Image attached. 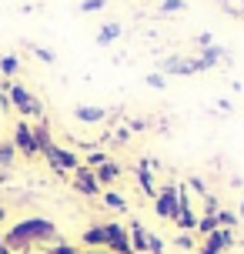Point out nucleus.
I'll return each instance as SVG.
<instances>
[{
  "label": "nucleus",
  "instance_id": "nucleus-1",
  "mask_svg": "<svg viewBox=\"0 0 244 254\" xmlns=\"http://www.w3.org/2000/svg\"><path fill=\"white\" fill-rule=\"evenodd\" d=\"M44 241H57V224L47 221V217H24L3 234V244L10 248V254L30 251L34 244H44Z\"/></svg>",
  "mask_w": 244,
  "mask_h": 254
},
{
  "label": "nucleus",
  "instance_id": "nucleus-2",
  "mask_svg": "<svg viewBox=\"0 0 244 254\" xmlns=\"http://www.w3.org/2000/svg\"><path fill=\"white\" fill-rule=\"evenodd\" d=\"M7 97H10V107H13V111H20L24 117H37V121H44V101H40L37 94H30L24 84L10 80V87H7Z\"/></svg>",
  "mask_w": 244,
  "mask_h": 254
},
{
  "label": "nucleus",
  "instance_id": "nucleus-3",
  "mask_svg": "<svg viewBox=\"0 0 244 254\" xmlns=\"http://www.w3.org/2000/svg\"><path fill=\"white\" fill-rule=\"evenodd\" d=\"M154 211H157V217H164V221H178V214H181V188H174V184L157 188Z\"/></svg>",
  "mask_w": 244,
  "mask_h": 254
},
{
  "label": "nucleus",
  "instance_id": "nucleus-4",
  "mask_svg": "<svg viewBox=\"0 0 244 254\" xmlns=\"http://www.w3.org/2000/svg\"><path fill=\"white\" fill-rule=\"evenodd\" d=\"M44 157H47V164H51L54 171H57V174H67V171L74 174V171L80 167L77 154H74V151H67V147H61V144H51V147L44 151Z\"/></svg>",
  "mask_w": 244,
  "mask_h": 254
},
{
  "label": "nucleus",
  "instance_id": "nucleus-5",
  "mask_svg": "<svg viewBox=\"0 0 244 254\" xmlns=\"http://www.w3.org/2000/svg\"><path fill=\"white\" fill-rule=\"evenodd\" d=\"M107 228V251L111 254H134V248H130V234L124 224H117V221H111V224H104Z\"/></svg>",
  "mask_w": 244,
  "mask_h": 254
},
{
  "label": "nucleus",
  "instance_id": "nucleus-6",
  "mask_svg": "<svg viewBox=\"0 0 244 254\" xmlns=\"http://www.w3.org/2000/svg\"><path fill=\"white\" fill-rule=\"evenodd\" d=\"M10 144H13L20 154H24V157H37V154H40V151H37V140H34V127L27 124V121H17Z\"/></svg>",
  "mask_w": 244,
  "mask_h": 254
},
{
  "label": "nucleus",
  "instance_id": "nucleus-7",
  "mask_svg": "<svg viewBox=\"0 0 244 254\" xmlns=\"http://www.w3.org/2000/svg\"><path fill=\"white\" fill-rule=\"evenodd\" d=\"M74 190H77V194H84V197H97V194H104V188L97 184V178H94V171H90V167H84V164L74 171Z\"/></svg>",
  "mask_w": 244,
  "mask_h": 254
},
{
  "label": "nucleus",
  "instance_id": "nucleus-8",
  "mask_svg": "<svg viewBox=\"0 0 244 254\" xmlns=\"http://www.w3.org/2000/svg\"><path fill=\"white\" fill-rule=\"evenodd\" d=\"M228 248H234V231L218 228L211 238H204V244H201V251H197V254H224Z\"/></svg>",
  "mask_w": 244,
  "mask_h": 254
},
{
  "label": "nucleus",
  "instance_id": "nucleus-9",
  "mask_svg": "<svg viewBox=\"0 0 244 254\" xmlns=\"http://www.w3.org/2000/svg\"><path fill=\"white\" fill-rule=\"evenodd\" d=\"M127 234H130V248H134V254H147V241H151V231L144 228L141 221H130Z\"/></svg>",
  "mask_w": 244,
  "mask_h": 254
},
{
  "label": "nucleus",
  "instance_id": "nucleus-10",
  "mask_svg": "<svg viewBox=\"0 0 244 254\" xmlns=\"http://www.w3.org/2000/svg\"><path fill=\"white\" fill-rule=\"evenodd\" d=\"M74 117H77L80 124H101V121H107V111L104 107H94V104H77L74 107Z\"/></svg>",
  "mask_w": 244,
  "mask_h": 254
},
{
  "label": "nucleus",
  "instance_id": "nucleus-11",
  "mask_svg": "<svg viewBox=\"0 0 244 254\" xmlns=\"http://www.w3.org/2000/svg\"><path fill=\"white\" fill-rule=\"evenodd\" d=\"M161 74H164V77H167V74H181V77H187V74H194V64L174 54V57H164V61H161Z\"/></svg>",
  "mask_w": 244,
  "mask_h": 254
},
{
  "label": "nucleus",
  "instance_id": "nucleus-12",
  "mask_svg": "<svg viewBox=\"0 0 244 254\" xmlns=\"http://www.w3.org/2000/svg\"><path fill=\"white\" fill-rule=\"evenodd\" d=\"M154 167H157V164H154V161H151V157L137 164V181H141V188H144V194H147V197H157L154 178H151V171H154Z\"/></svg>",
  "mask_w": 244,
  "mask_h": 254
},
{
  "label": "nucleus",
  "instance_id": "nucleus-13",
  "mask_svg": "<svg viewBox=\"0 0 244 254\" xmlns=\"http://www.w3.org/2000/svg\"><path fill=\"white\" fill-rule=\"evenodd\" d=\"M94 178H97V184H101V188H107V184H114V181L121 178V164L111 157V161H104V164L94 171Z\"/></svg>",
  "mask_w": 244,
  "mask_h": 254
},
{
  "label": "nucleus",
  "instance_id": "nucleus-14",
  "mask_svg": "<svg viewBox=\"0 0 244 254\" xmlns=\"http://www.w3.org/2000/svg\"><path fill=\"white\" fill-rule=\"evenodd\" d=\"M80 241L90 244V248L97 251V244H107V228H104V224H94V228L84 231V238H80Z\"/></svg>",
  "mask_w": 244,
  "mask_h": 254
},
{
  "label": "nucleus",
  "instance_id": "nucleus-15",
  "mask_svg": "<svg viewBox=\"0 0 244 254\" xmlns=\"http://www.w3.org/2000/svg\"><path fill=\"white\" fill-rule=\"evenodd\" d=\"M34 140H37V151L40 154L54 144V140H51V124H47V121H37V127H34Z\"/></svg>",
  "mask_w": 244,
  "mask_h": 254
},
{
  "label": "nucleus",
  "instance_id": "nucleus-16",
  "mask_svg": "<svg viewBox=\"0 0 244 254\" xmlns=\"http://www.w3.org/2000/svg\"><path fill=\"white\" fill-rule=\"evenodd\" d=\"M17 70H20V57H17V54H0V74L10 80Z\"/></svg>",
  "mask_w": 244,
  "mask_h": 254
},
{
  "label": "nucleus",
  "instance_id": "nucleus-17",
  "mask_svg": "<svg viewBox=\"0 0 244 254\" xmlns=\"http://www.w3.org/2000/svg\"><path fill=\"white\" fill-rule=\"evenodd\" d=\"M117 37H121V24H104L101 34H97V44H101V47H107V44H114Z\"/></svg>",
  "mask_w": 244,
  "mask_h": 254
},
{
  "label": "nucleus",
  "instance_id": "nucleus-18",
  "mask_svg": "<svg viewBox=\"0 0 244 254\" xmlns=\"http://www.w3.org/2000/svg\"><path fill=\"white\" fill-rule=\"evenodd\" d=\"M13 157H17V147H13L10 140H0V171L13 167Z\"/></svg>",
  "mask_w": 244,
  "mask_h": 254
},
{
  "label": "nucleus",
  "instance_id": "nucleus-19",
  "mask_svg": "<svg viewBox=\"0 0 244 254\" xmlns=\"http://www.w3.org/2000/svg\"><path fill=\"white\" fill-rule=\"evenodd\" d=\"M218 231V214H204V217H197V234L201 238H211Z\"/></svg>",
  "mask_w": 244,
  "mask_h": 254
},
{
  "label": "nucleus",
  "instance_id": "nucleus-20",
  "mask_svg": "<svg viewBox=\"0 0 244 254\" xmlns=\"http://www.w3.org/2000/svg\"><path fill=\"white\" fill-rule=\"evenodd\" d=\"M104 204L114 207V211H121V214H127V201H124L117 190H104Z\"/></svg>",
  "mask_w": 244,
  "mask_h": 254
},
{
  "label": "nucleus",
  "instance_id": "nucleus-21",
  "mask_svg": "<svg viewBox=\"0 0 244 254\" xmlns=\"http://www.w3.org/2000/svg\"><path fill=\"white\" fill-rule=\"evenodd\" d=\"M104 161H111V154H107V151H101V147H94V151L87 154V161H84V167H90V171H97V167H101Z\"/></svg>",
  "mask_w": 244,
  "mask_h": 254
},
{
  "label": "nucleus",
  "instance_id": "nucleus-22",
  "mask_svg": "<svg viewBox=\"0 0 244 254\" xmlns=\"http://www.w3.org/2000/svg\"><path fill=\"white\" fill-rule=\"evenodd\" d=\"M238 221H241V217L234 214L231 207H221V211H218V228H228V231H231L234 224H238Z\"/></svg>",
  "mask_w": 244,
  "mask_h": 254
},
{
  "label": "nucleus",
  "instance_id": "nucleus-23",
  "mask_svg": "<svg viewBox=\"0 0 244 254\" xmlns=\"http://www.w3.org/2000/svg\"><path fill=\"white\" fill-rule=\"evenodd\" d=\"M27 47H30V51H34V57H37V61H44V64H54V61H57V54L47 51V47H37V44H27Z\"/></svg>",
  "mask_w": 244,
  "mask_h": 254
},
{
  "label": "nucleus",
  "instance_id": "nucleus-24",
  "mask_svg": "<svg viewBox=\"0 0 244 254\" xmlns=\"http://www.w3.org/2000/svg\"><path fill=\"white\" fill-rule=\"evenodd\" d=\"M107 7V0H84L80 3V13H97V10H104Z\"/></svg>",
  "mask_w": 244,
  "mask_h": 254
},
{
  "label": "nucleus",
  "instance_id": "nucleus-25",
  "mask_svg": "<svg viewBox=\"0 0 244 254\" xmlns=\"http://www.w3.org/2000/svg\"><path fill=\"white\" fill-rule=\"evenodd\" d=\"M47 254H80V251L74 248V244H67V241H57V244H54V248H51Z\"/></svg>",
  "mask_w": 244,
  "mask_h": 254
},
{
  "label": "nucleus",
  "instance_id": "nucleus-26",
  "mask_svg": "<svg viewBox=\"0 0 244 254\" xmlns=\"http://www.w3.org/2000/svg\"><path fill=\"white\" fill-rule=\"evenodd\" d=\"M144 84H147V87H154V90H161L167 80H164V74L157 70V74H147V77H144Z\"/></svg>",
  "mask_w": 244,
  "mask_h": 254
},
{
  "label": "nucleus",
  "instance_id": "nucleus-27",
  "mask_svg": "<svg viewBox=\"0 0 244 254\" xmlns=\"http://www.w3.org/2000/svg\"><path fill=\"white\" fill-rule=\"evenodd\" d=\"M184 7H187L184 0H164V3H161V10H164V13H181Z\"/></svg>",
  "mask_w": 244,
  "mask_h": 254
},
{
  "label": "nucleus",
  "instance_id": "nucleus-28",
  "mask_svg": "<svg viewBox=\"0 0 244 254\" xmlns=\"http://www.w3.org/2000/svg\"><path fill=\"white\" fill-rule=\"evenodd\" d=\"M107 137L117 140V144H127V140H130V127H117L114 134H107Z\"/></svg>",
  "mask_w": 244,
  "mask_h": 254
},
{
  "label": "nucleus",
  "instance_id": "nucleus-29",
  "mask_svg": "<svg viewBox=\"0 0 244 254\" xmlns=\"http://www.w3.org/2000/svg\"><path fill=\"white\" fill-rule=\"evenodd\" d=\"M147 254H164V241L151 234V241H147Z\"/></svg>",
  "mask_w": 244,
  "mask_h": 254
},
{
  "label": "nucleus",
  "instance_id": "nucleus-30",
  "mask_svg": "<svg viewBox=\"0 0 244 254\" xmlns=\"http://www.w3.org/2000/svg\"><path fill=\"white\" fill-rule=\"evenodd\" d=\"M174 244H178V248H184V251H191V248H194L191 234H181V238H178V241H174Z\"/></svg>",
  "mask_w": 244,
  "mask_h": 254
},
{
  "label": "nucleus",
  "instance_id": "nucleus-31",
  "mask_svg": "<svg viewBox=\"0 0 244 254\" xmlns=\"http://www.w3.org/2000/svg\"><path fill=\"white\" fill-rule=\"evenodd\" d=\"M211 44H214V40H211V34H197V47H201V51H207Z\"/></svg>",
  "mask_w": 244,
  "mask_h": 254
},
{
  "label": "nucleus",
  "instance_id": "nucleus-32",
  "mask_svg": "<svg viewBox=\"0 0 244 254\" xmlns=\"http://www.w3.org/2000/svg\"><path fill=\"white\" fill-rule=\"evenodd\" d=\"M187 184H191V188L197 190V194H207V188H204V181H201V178H191Z\"/></svg>",
  "mask_w": 244,
  "mask_h": 254
},
{
  "label": "nucleus",
  "instance_id": "nucleus-33",
  "mask_svg": "<svg viewBox=\"0 0 244 254\" xmlns=\"http://www.w3.org/2000/svg\"><path fill=\"white\" fill-rule=\"evenodd\" d=\"M3 111H13V107H10V97H7V94H0V114H3Z\"/></svg>",
  "mask_w": 244,
  "mask_h": 254
},
{
  "label": "nucleus",
  "instance_id": "nucleus-34",
  "mask_svg": "<svg viewBox=\"0 0 244 254\" xmlns=\"http://www.w3.org/2000/svg\"><path fill=\"white\" fill-rule=\"evenodd\" d=\"M0 254H10V248L3 244V234H0Z\"/></svg>",
  "mask_w": 244,
  "mask_h": 254
},
{
  "label": "nucleus",
  "instance_id": "nucleus-35",
  "mask_svg": "<svg viewBox=\"0 0 244 254\" xmlns=\"http://www.w3.org/2000/svg\"><path fill=\"white\" fill-rule=\"evenodd\" d=\"M3 217H7V207H3V204H0V221H3Z\"/></svg>",
  "mask_w": 244,
  "mask_h": 254
},
{
  "label": "nucleus",
  "instance_id": "nucleus-36",
  "mask_svg": "<svg viewBox=\"0 0 244 254\" xmlns=\"http://www.w3.org/2000/svg\"><path fill=\"white\" fill-rule=\"evenodd\" d=\"M84 254H111V251H84Z\"/></svg>",
  "mask_w": 244,
  "mask_h": 254
},
{
  "label": "nucleus",
  "instance_id": "nucleus-37",
  "mask_svg": "<svg viewBox=\"0 0 244 254\" xmlns=\"http://www.w3.org/2000/svg\"><path fill=\"white\" fill-rule=\"evenodd\" d=\"M238 10H241V13H244V0H241V7H238Z\"/></svg>",
  "mask_w": 244,
  "mask_h": 254
}]
</instances>
